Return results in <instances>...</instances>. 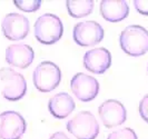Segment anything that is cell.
I'll list each match as a JSON object with an SVG mask.
<instances>
[{"instance_id":"cell-1","label":"cell","mask_w":148,"mask_h":139,"mask_svg":"<svg viewBox=\"0 0 148 139\" xmlns=\"http://www.w3.org/2000/svg\"><path fill=\"white\" fill-rule=\"evenodd\" d=\"M120 48L127 55L139 57L148 51V31L138 25L128 26L119 37Z\"/></svg>"},{"instance_id":"cell-2","label":"cell","mask_w":148,"mask_h":139,"mask_svg":"<svg viewBox=\"0 0 148 139\" xmlns=\"http://www.w3.org/2000/svg\"><path fill=\"white\" fill-rule=\"evenodd\" d=\"M62 34L64 26L58 16L45 14L35 22V37L40 44H56L61 39Z\"/></svg>"},{"instance_id":"cell-3","label":"cell","mask_w":148,"mask_h":139,"mask_svg":"<svg viewBox=\"0 0 148 139\" xmlns=\"http://www.w3.org/2000/svg\"><path fill=\"white\" fill-rule=\"evenodd\" d=\"M0 81L2 86L1 92L6 100H20L27 92V82L25 77L12 68L3 67L0 69Z\"/></svg>"},{"instance_id":"cell-4","label":"cell","mask_w":148,"mask_h":139,"mask_svg":"<svg viewBox=\"0 0 148 139\" xmlns=\"http://www.w3.org/2000/svg\"><path fill=\"white\" fill-rule=\"evenodd\" d=\"M32 81L39 91L49 92L59 86L61 81V71L55 62L42 61L34 70Z\"/></svg>"},{"instance_id":"cell-5","label":"cell","mask_w":148,"mask_h":139,"mask_svg":"<svg viewBox=\"0 0 148 139\" xmlns=\"http://www.w3.org/2000/svg\"><path fill=\"white\" fill-rule=\"evenodd\" d=\"M67 130L77 139H96L99 124L90 111H80L67 123Z\"/></svg>"},{"instance_id":"cell-6","label":"cell","mask_w":148,"mask_h":139,"mask_svg":"<svg viewBox=\"0 0 148 139\" xmlns=\"http://www.w3.org/2000/svg\"><path fill=\"white\" fill-rule=\"evenodd\" d=\"M27 129L25 118L17 111L0 114V139H21Z\"/></svg>"},{"instance_id":"cell-7","label":"cell","mask_w":148,"mask_h":139,"mask_svg":"<svg viewBox=\"0 0 148 139\" xmlns=\"http://www.w3.org/2000/svg\"><path fill=\"white\" fill-rule=\"evenodd\" d=\"M104 29L97 21L78 22L74 27L73 38L80 47H92L104 38Z\"/></svg>"},{"instance_id":"cell-8","label":"cell","mask_w":148,"mask_h":139,"mask_svg":"<svg viewBox=\"0 0 148 139\" xmlns=\"http://www.w3.org/2000/svg\"><path fill=\"white\" fill-rule=\"evenodd\" d=\"M70 87L74 95L82 103L94 100L99 92V82L96 78L86 73H76L71 78Z\"/></svg>"},{"instance_id":"cell-9","label":"cell","mask_w":148,"mask_h":139,"mask_svg":"<svg viewBox=\"0 0 148 139\" xmlns=\"http://www.w3.org/2000/svg\"><path fill=\"white\" fill-rule=\"evenodd\" d=\"M98 112L106 128L118 127L126 121L127 111L125 106L115 99H108L104 101L99 106Z\"/></svg>"},{"instance_id":"cell-10","label":"cell","mask_w":148,"mask_h":139,"mask_svg":"<svg viewBox=\"0 0 148 139\" xmlns=\"http://www.w3.org/2000/svg\"><path fill=\"white\" fill-rule=\"evenodd\" d=\"M29 20L21 14H8L5 16L1 29L2 34L9 40H21L29 34Z\"/></svg>"},{"instance_id":"cell-11","label":"cell","mask_w":148,"mask_h":139,"mask_svg":"<svg viewBox=\"0 0 148 139\" xmlns=\"http://www.w3.org/2000/svg\"><path fill=\"white\" fill-rule=\"evenodd\" d=\"M111 65V55L106 48H95L85 53L84 67L92 73L101 75L109 69Z\"/></svg>"},{"instance_id":"cell-12","label":"cell","mask_w":148,"mask_h":139,"mask_svg":"<svg viewBox=\"0 0 148 139\" xmlns=\"http://www.w3.org/2000/svg\"><path fill=\"white\" fill-rule=\"evenodd\" d=\"M35 59L32 48L26 44H16L6 49V61L8 65L25 69L29 67Z\"/></svg>"},{"instance_id":"cell-13","label":"cell","mask_w":148,"mask_h":139,"mask_svg":"<svg viewBox=\"0 0 148 139\" xmlns=\"http://www.w3.org/2000/svg\"><path fill=\"white\" fill-rule=\"evenodd\" d=\"M100 14L107 21L119 22L129 15V7L124 0H103L100 2Z\"/></svg>"},{"instance_id":"cell-14","label":"cell","mask_w":148,"mask_h":139,"mask_svg":"<svg viewBox=\"0 0 148 139\" xmlns=\"http://www.w3.org/2000/svg\"><path fill=\"white\" fill-rule=\"evenodd\" d=\"M75 109V101L67 92H59L49 99L48 110L57 119L67 118Z\"/></svg>"},{"instance_id":"cell-15","label":"cell","mask_w":148,"mask_h":139,"mask_svg":"<svg viewBox=\"0 0 148 139\" xmlns=\"http://www.w3.org/2000/svg\"><path fill=\"white\" fill-rule=\"evenodd\" d=\"M68 14L74 18H84L90 15L94 9L92 0H67L66 1Z\"/></svg>"},{"instance_id":"cell-16","label":"cell","mask_w":148,"mask_h":139,"mask_svg":"<svg viewBox=\"0 0 148 139\" xmlns=\"http://www.w3.org/2000/svg\"><path fill=\"white\" fill-rule=\"evenodd\" d=\"M15 6L21 11L34 12L37 11L41 6V0H15Z\"/></svg>"},{"instance_id":"cell-17","label":"cell","mask_w":148,"mask_h":139,"mask_svg":"<svg viewBox=\"0 0 148 139\" xmlns=\"http://www.w3.org/2000/svg\"><path fill=\"white\" fill-rule=\"evenodd\" d=\"M107 139H138L136 132L132 128H121L115 130L108 136Z\"/></svg>"},{"instance_id":"cell-18","label":"cell","mask_w":148,"mask_h":139,"mask_svg":"<svg viewBox=\"0 0 148 139\" xmlns=\"http://www.w3.org/2000/svg\"><path fill=\"white\" fill-rule=\"evenodd\" d=\"M139 115L146 123H148V95L145 96L139 103Z\"/></svg>"},{"instance_id":"cell-19","label":"cell","mask_w":148,"mask_h":139,"mask_svg":"<svg viewBox=\"0 0 148 139\" xmlns=\"http://www.w3.org/2000/svg\"><path fill=\"white\" fill-rule=\"evenodd\" d=\"M134 6L139 14L148 16V1H146V0H135Z\"/></svg>"},{"instance_id":"cell-20","label":"cell","mask_w":148,"mask_h":139,"mask_svg":"<svg viewBox=\"0 0 148 139\" xmlns=\"http://www.w3.org/2000/svg\"><path fill=\"white\" fill-rule=\"evenodd\" d=\"M49 139H70V138H69L68 136H66L64 132L58 131V132H55V134H52Z\"/></svg>"},{"instance_id":"cell-21","label":"cell","mask_w":148,"mask_h":139,"mask_svg":"<svg viewBox=\"0 0 148 139\" xmlns=\"http://www.w3.org/2000/svg\"><path fill=\"white\" fill-rule=\"evenodd\" d=\"M147 70H148V66H147Z\"/></svg>"}]
</instances>
